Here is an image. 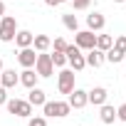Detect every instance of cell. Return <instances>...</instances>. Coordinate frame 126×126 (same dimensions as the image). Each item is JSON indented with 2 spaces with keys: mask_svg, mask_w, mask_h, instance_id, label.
<instances>
[{
  "mask_svg": "<svg viewBox=\"0 0 126 126\" xmlns=\"http://www.w3.org/2000/svg\"><path fill=\"white\" fill-rule=\"evenodd\" d=\"M35 59H37V52L32 47H22L17 52V62H20V67L27 69V67H35Z\"/></svg>",
  "mask_w": 126,
  "mask_h": 126,
  "instance_id": "8",
  "label": "cell"
},
{
  "mask_svg": "<svg viewBox=\"0 0 126 126\" xmlns=\"http://www.w3.org/2000/svg\"><path fill=\"white\" fill-rule=\"evenodd\" d=\"M45 3H47L49 8H54V5H62V3H67V0H45Z\"/></svg>",
  "mask_w": 126,
  "mask_h": 126,
  "instance_id": "28",
  "label": "cell"
},
{
  "mask_svg": "<svg viewBox=\"0 0 126 126\" xmlns=\"http://www.w3.org/2000/svg\"><path fill=\"white\" fill-rule=\"evenodd\" d=\"M3 15H5V3L0 0V20H3Z\"/></svg>",
  "mask_w": 126,
  "mask_h": 126,
  "instance_id": "29",
  "label": "cell"
},
{
  "mask_svg": "<svg viewBox=\"0 0 126 126\" xmlns=\"http://www.w3.org/2000/svg\"><path fill=\"white\" fill-rule=\"evenodd\" d=\"M32 40H35V35H32L30 30H17V32H15V40H13V42H15V45H17V47L22 49V47H32Z\"/></svg>",
  "mask_w": 126,
  "mask_h": 126,
  "instance_id": "14",
  "label": "cell"
},
{
  "mask_svg": "<svg viewBox=\"0 0 126 126\" xmlns=\"http://www.w3.org/2000/svg\"><path fill=\"white\" fill-rule=\"evenodd\" d=\"M99 119H101L104 124H114V121H116V109H114L111 104H101V111H99Z\"/></svg>",
  "mask_w": 126,
  "mask_h": 126,
  "instance_id": "18",
  "label": "cell"
},
{
  "mask_svg": "<svg viewBox=\"0 0 126 126\" xmlns=\"http://www.w3.org/2000/svg\"><path fill=\"white\" fill-rule=\"evenodd\" d=\"M106 96H109V92H106L104 87H94L92 92H87V99H89V104H94V106L106 104Z\"/></svg>",
  "mask_w": 126,
  "mask_h": 126,
  "instance_id": "11",
  "label": "cell"
},
{
  "mask_svg": "<svg viewBox=\"0 0 126 126\" xmlns=\"http://www.w3.org/2000/svg\"><path fill=\"white\" fill-rule=\"evenodd\" d=\"M3 69H5V67H3V57H0V72H3Z\"/></svg>",
  "mask_w": 126,
  "mask_h": 126,
  "instance_id": "30",
  "label": "cell"
},
{
  "mask_svg": "<svg viewBox=\"0 0 126 126\" xmlns=\"http://www.w3.org/2000/svg\"><path fill=\"white\" fill-rule=\"evenodd\" d=\"M79 126H84V124H79Z\"/></svg>",
  "mask_w": 126,
  "mask_h": 126,
  "instance_id": "33",
  "label": "cell"
},
{
  "mask_svg": "<svg viewBox=\"0 0 126 126\" xmlns=\"http://www.w3.org/2000/svg\"><path fill=\"white\" fill-rule=\"evenodd\" d=\"M62 22H64V27H67V30H72V32H77V30H79V20H77V15H74V13L62 15Z\"/></svg>",
  "mask_w": 126,
  "mask_h": 126,
  "instance_id": "19",
  "label": "cell"
},
{
  "mask_svg": "<svg viewBox=\"0 0 126 126\" xmlns=\"http://www.w3.org/2000/svg\"><path fill=\"white\" fill-rule=\"evenodd\" d=\"M64 54H67V62H69V69L82 72V69L87 67V59H84V54H82V49H79L77 45H67Z\"/></svg>",
  "mask_w": 126,
  "mask_h": 126,
  "instance_id": "3",
  "label": "cell"
},
{
  "mask_svg": "<svg viewBox=\"0 0 126 126\" xmlns=\"http://www.w3.org/2000/svg\"><path fill=\"white\" fill-rule=\"evenodd\" d=\"M104 25H106V20H104L101 13H92V15H87V30L99 32V30H104Z\"/></svg>",
  "mask_w": 126,
  "mask_h": 126,
  "instance_id": "13",
  "label": "cell"
},
{
  "mask_svg": "<svg viewBox=\"0 0 126 126\" xmlns=\"http://www.w3.org/2000/svg\"><path fill=\"white\" fill-rule=\"evenodd\" d=\"M124 62H126V54H124Z\"/></svg>",
  "mask_w": 126,
  "mask_h": 126,
  "instance_id": "32",
  "label": "cell"
},
{
  "mask_svg": "<svg viewBox=\"0 0 126 126\" xmlns=\"http://www.w3.org/2000/svg\"><path fill=\"white\" fill-rule=\"evenodd\" d=\"M52 64L62 69V67L67 64V54H64V52H54V54H52Z\"/></svg>",
  "mask_w": 126,
  "mask_h": 126,
  "instance_id": "22",
  "label": "cell"
},
{
  "mask_svg": "<svg viewBox=\"0 0 126 126\" xmlns=\"http://www.w3.org/2000/svg\"><path fill=\"white\" fill-rule=\"evenodd\" d=\"M35 72H37L42 79H47V77H52V74H54L52 54H47V52H37V59H35Z\"/></svg>",
  "mask_w": 126,
  "mask_h": 126,
  "instance_id": "4",
  "label": "cell"
},
{
  "mask_svg": "<svg viewBox=\"0 0 126 126\" xmlns=\"http://www.w3.org/2000/svg\"><path fill=\"white\" fill-rule=\"evenodd\" d=\"M57 89L59 94H72L74 89V69H59V79H57Z\"/></svg>",
  "mask_w": 126,
  "mask_h": 126,
  "instance_id": "7",
  "label": "cell"
},
{
  "mask_svg": "<svg viewBox=\"0 0 126 126\" xmlns=\"http://www.w3.org/2000/svg\"><path fill=\"white\" fill-rule=\"evenodd\" d=\"M5 106H8L10 114H15V116H20V119H30V116H32V104H30L27 99H8Z\"/></svg>",
  "mask_w": 126,
  "mask_h": 126,
  "instance_id": "2",
  "label": "cell"
},
{
  "mask_svg": "<svg viewBox=\"0 0 126 126\" xmlns=\"http://www.w3.org/2000/svg\"><path fill=\"white\" fill-rule=\"evenodd\" d=\"M27 101H30L32 106H42V104L47 101V96H45V92H42L40 87H32L30 94H27Z\"/></svg>",
  "mask_w": 126,
  "mask_h": 126,
  "instance_id": "17",
  "label": "cell"
},
{
  "mask_svg": "<svg viewBox=\"0 0 126 126\" xmlns=\"http://www.w3.org/2000/svg\"><path fill=\"white\" fill-rule=\"evenodd\" d=\"M42 109H45V116H49V119H64L72 111L69 101H45Z\"/></svg>",
  "mask_w": 126,
  "mask_h": 126,
  "instance_id": "1",
  "label": "cell"
},
{
  "mask_svg": "<svg viewBox=\"0 0 126 126\" xmlns=\"http://www.w3.org/2000/svg\"><path fill=\"white\" fill-rule=\"evenodd\" d=\"M27 126H47V116H30Z\"/></svg>",
  "mask_w": 126,
  "mask_h": 126,
  "instance_id": "23",
  "label": "cell"
},
{
  "mask_svg": "<svg viewBox=\"0 0 126 126\" xmlns=\"http://www.w3.org/2000/svg\"><path fill=\"white\" fill-rule=\"evenodd\" d=\"M67 49V40L64 37H57L54 40V52H64Z\"/></svg>",
  "mask_w": 126,
  "mask_h": 126,
  "instance_id": "25",
  "label": "cell"
},
{
  "mask_svg": "<svg viewBox=\"0 0 126 126\" xmlns=\"http://www.w3.org/2000/svg\"><path fill=\"white\" fill-rule=\"evenodd\" d=\"M84 59H87V64H89V67H94V69H96V67H101L104 62H106V59H104V52H101V49H96V47H94V49H89Z\"/></svg>",
  "mask_w": 126,
  "mask_h": 126,
  "instance_id": "15",
  "label": "cell"
},
{
  "mask_svg": "<svg viewBox=\"0 0 126 126\" xmlns=\"http://www.w3.org/2000/svg\"><path fill=\"white\" fill-rule=\"evenodd\" d=\"M119 54H126V35H119L116 40H114V45H111Z\"/></svg>",
  "mask_w": 126,
  "mask_h": 126,
  "instance_id": "21",
  "label": "cell"
},
{
  "mask_svg": "<svg viewBox=\"0 0 126 126\" xmlns=\"http://www.w3.org/2000/svg\"><path fill=\"white\" fill-rule=\"evenodd\" d=\"M17 84H20V74H15V69H3L0 72V87L15 89Z\"/></svg>",
  "mask_w": 126,
  "mask_h": 126,
  "instance_id": "10",
  "label": "cell"
},
{
  "mask_svg": "<svg viewBox=\"0 0 126 126\" xmlns=\"http://www.w3.org/2000/svg\"><path fill=\"white\" fill-rule=\"evenodd\" d=\"M89 3H92V0H72V8L74 10H87Z\"/></svg>",
  "mask_w": 126,
  "mask_h": 126,
  "instance_id": "24",
  "label": "cell"
},
{
  "mask_svg": "<svg viewBox=\"0 0 126 126\" xmlns=\"http://www.w3.org/2000/svg\"><path fill=\"white\" fill-rule=\"evenodd\" d=\"M5 101H8V89L0 87V106H5Z\"/></svg>",
  "mask_w": 126,
  "mask_h": 126,
  "instance_id": "27",
  "label": "cell"
},
{
  "mask_svg": "<svg viewBox=\"0 0 126 126\" xmlns=\"http://www.w3.org/2000/svg\"><path fill=\"white\" fill-rule=\"evenodd\" d=\"M49 47H52V40L47 35H35V40H32V49L35 52H47Z\"/></svg>",
  "mask_w": 126,
  "mask_h": 126,
  "instance_id": "16",
  "label": "cell"
},
{
  "mask_svg": "<svg viewBox=\"0 0 126 126\" xmlns=\"http://www.w3.org/2000/svg\"><path fill=\"white\" fill-rule=\"evenodd\" d=\"M37 79H40V74H37L32 67H27V69H22V72H20V84H22V87H27V89L37 87Z\"/></svg>",
  "mask_w": 126,
  "mask_h": 126,
  "instance_id": "12",
  "label": "cell"
},
{
  "mask_svg": "<svg viewBox=\"0 0 126 126\" xmlns=\"http://www.w3.org/2000/svg\"><path fill=\"white\" fill-rule=\"evenodd\" d=\"M114 3H126V0H114Z\"/></svg>",
  "mask_w": 126,
  "mask_h": 126,
  "instance_id": "31",
  "label": "cell"
},
{
  "mask_svg": "<svg viewBox=\"0 0 126 126\" xmlns=\"http://www.w3.org/2000/svg\"><path fill=\"white\" fill-rule=\"evenodd\" d=\"M67 101H69V106H72V109H84V106L89 104L87 92H84V89H77V87L72 89V94H69V99H67Z\"/></svg>",
  "mask_w": 126,
  "mask_h": 126,
  "instance_id": "9",
  "label": "cell"
},
{
  "mask_svg": "<svg viewBox=\"0 0 126 126\" xmlns=\"http://www.w3.org/2000/svg\"><path fill=\"white\" fill-rule=\"evenodd\" d=\"M111 45H114V37L111 35H96V49L106 52V49H111Z\"/></svg>",
  "mask_w": 126,
  "mask_h": 126,
  "instance_id": "20",
  "label": "cell"
},
{
  "mask_svg": "<svg viewBox=\"0 0 126 126\" xmlns=\"http://www.w3.org/2000/svg\"><path fill=\"white\" fill-rule=\"evenodd\" d=\"M74 45H77L82 52H89V49L96 47V35H94L92 30H77V35H74Z\"/></svg>",
  "mask_w": 126,
  "mask_h": 126,
  "instance_id": "6",
  "label": "cell"
},
{
  "mask_svg": "<svg viewBox=\"0 0 126 126\" xmlns=\"http://www.w3.org/2000/svg\"><path fill=\"white\" fill-rule=\"evenodd\" d=\"M15 32H17V20L10 15H3V20H0V42H13Z\"/></svg>",
  "mask_w": 126,
  "mask_h": 126,
  "instance_id": "5",
  "label": "cell"
},
{
  "mask_svg": "<svg viewBox=\"0 0 126 126\" xmlns=\"http://www.w3.org/2000/svg\"><path fill=\"white\" fill-rule=\"evenodd\" d=\"M116 119H119V121H126V104H121V106L116 109Z\"/></svg>",
  "mask_w": 126,
  "mask_h": 126,
  "instance_id": "26",
  "label": "cell"
}]
</instances>
